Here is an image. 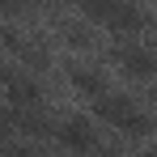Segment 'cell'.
<instances>
[{"mask_svg": "<svg viewBox=\"0 0 157 157\" xmlns=\"http://www.w3.org/2000/svg\"><path fill=\"white\" fill-rule=\"evenodd\" d=\"M119 64H123V72H132V77H157V47L128 43V47H119Z\"/></svg>", "mask_w": 157, "mask_h": 157, "instance_id": "obj_3", "label": "cell"}, {"mask_svg": "<svg viewBox=\"0 0 157 157\" xmlns=\"http://www.w3.org/2000/svg\"><path fill=\"white\" fill-rule=\"evenodd\" d=\"M85 17L98 21V26H106V30H115V34H136V30L149 26V13L144 9H136V4H110V0L85 4Z\"/></svg>", "mask_w": 157, "mask_h": 157, "instance_id": "obj_1", "label": "cell"}, {"mask_svg": "<svg viewBox=\"0 0 157 157\" xmlns=\"http://www.w3.org/2000/svg\"><path fill=\"white\" fill-rule=\"evenodd\" d=\"M132 110H136V102H132V98H110V94H106L102 102H98V119H106V123H115V128H119Z\"/></svg>", "mask_w": 157, "mask_h": 157, "instance_id": "obj_6", "label": "cell"}, {"mask_svg": "<svg viewBox=\"0 0 157 157\" xmlns=\"http://www.w3.org/2000/svg\"><path fill=\"white\" fill-rule=\"evenodd\" d=\"M59 144L68 149V153H94V144H98V132H94V119H85V115H72V119H64L59 128Z\"/></svg>", "mask_w": 157, "mask_h": 157, "instance_id": "obj_2", "label": "cell"}, {"mask_svg": "<svg viewBox=\"0 0 157 157\" xmlns=\"http://www.w3.org/2000/svg\"><path fill=\"white\" fill-rule=\"evenodd\" d=\"M72 85H77L81 94H89V98H106V77L102 72H94V68H72Z\"/></svg>", "mask_w": 157, "mask_h": 157, "instance_id": "obj_5", "label": "cell"}, {"mask_svg": "<svg viewBox=\"0 0 157 157\" xmlns=\"http://www.w3.org/2000/svg\"><path fill=\"white\" fill-rule=\"evenodd\" d=\"M9 102L17 106H38L43 102V85L30 77H9Z\"/></svg>", "mask_w": 157, "mask_h": 157, "instance_id": "obj_4", "label": "cell"}, {"mask_svg": "<svg viewBox=\"0 0 157 157\" xmlns=\"http://www.w3.org/2000/svg\"><path fill=\"white\" fill-rule=\"evenodd\" d=\"M149 157H157V149H153V153H149Z\"/></svg>", "mask_w": 157, "mask_h": 157, "instance_id": "obj_9", "label": "cell"}, {"mask_svg": "<svg viewBox=\"0 0 157 157\" xmlns=\"http://www.w3.org/2000/svg\"><path fill=\"white\" fill-rule=\"evenodd\" d=\"M119 132H128V136H149V132H153V119H149L144 110H132L128 119L119 123Z\"/></svg>", "mask_w": 157, "mask_h": 157, "instance_id": "obj_7", "label": "cell"}, {"mask_svg": "<svg viewBox=\"0 0 157 157\" xmlns=\"http://www.w3.org/2000/svg\"><path fill=\"white\" fill-rule=\"evenodd\" d=\"M9 132H13V119H9V110H0V144L9 140Z\"/></svg>", "mask_w": 157, "mask_h": 157, "instance_id": "obj_8", "label": "cell"}]
</instances>
